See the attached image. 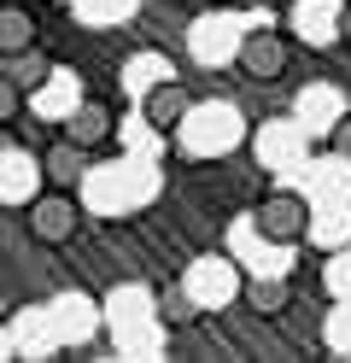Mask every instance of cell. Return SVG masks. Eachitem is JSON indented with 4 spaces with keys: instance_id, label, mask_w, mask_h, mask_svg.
I'll return each instance as SVG.
<instances>
[{
    "instance_id": "6da1fadb",
    "label": "cell",
    "mask_w": 351,
    "mask_h": 363,
    "mask_svg": "<svg viewBox=\"0 0 351 363\" xmlns=\"http://www.w3.org/2000/svg\"><path fill=\"white\" fill-rule=\"evenodd\" d=\"M182 135V152L187 158H223L246 141V123H240V111H234L228 100H205V106H187V118L176 123Z\"/></svg>"
},
{
    "instance_id": "7a4b0ae2",
    "label": "cell",
    "mask_w": 351,
    "mask_h": 363,
    "mask_svg": "<svg viewBox=\"0 0 351 363\" xmlns=\"http://www.w3.org/2000/svg\"><path fill=\"white\" fill-rule=\"evenodd\" d=\"M240 264L234 258H223V252H205V258H194L187 264V276H182V299H187V311H223V305H234L240 299Z\"/></svg>"
},
{
    "instance_id": "3957f363",
    "label": "cell",
    "mask_w": 351,
    "mask_h": 363,
    "mask_svg": "<svg viewBox=\"0 0 351 363\" xmlns=\"http://www.w3.org/2000/svg\"><path fill=\"white\" fill-rule=\"evenodd\" d=\"M252 229L269 246H299L304 235H311V199L304 194H269L264 206L252 211Z\"/></svg>"
},
{
    "instance_id": "277c9868",
    "label": "cell",
    "mask_w": 351,
    "mask_h": 363,
    "mask_svg": "<svg viewBox=\"0 0 351 363\" xmlns=\"http://www.w3.org/2000/svg\"><path fill=\"white\" fill-rule=\"evenodd\" d=\"M30 235L41 246H65L70 235L82 229V211H77V199H70V188H47V194H30Z\"/></svg>"
},
{
    "instance_id": "5b68a950",
    "label": "cell",
    "mask_w": 351,
    "mask_h": 363,
    "mask_svg": "<svg viewBox=\"0 0 351 363\" xmlns=\"http://www.w3.org/2000/svg\"><path fill=\"white\" fill-rule=\"evenodd\" d=\"M234 65H240L252 82H275L281 71H287V41H281V30H252V35H240Z\"/></svg>"
},
{
    "instance_id": "8992f818",
    "label": "cell",
    "mask_w": 351,
    "mask_h": 363,
    "mask_svg": "<svg viewBox=\"0 0 351 363\" xmlns=\"http://www.w3.org/2000/svg\"><path fill=\"white\" fill-rule=\"evenodd\" d=\"M111 129H117V118H111V106H106V100H77V106L65 111V141H77L82 152L106 147V141H111Z\"/></svg>"
},
{
    "instance_id": "52a82bcc",
    "label": "cell",
    "mask_w": 351,
    "mask_h": 363,
    "mask_svg": "<svg viewBox=\"0 0 351 363\" xmlns=\"http://www.w3.org/2000/svg\"><path fill=\"white\" fill-rule=\"evenodd\" d=\"M187 106H194V94H187L182 82H152V88H140V118H147L152 129H176L187 118Z\"/></svg>"
},
{
    "instance_id": "ba28073f",
    "label": "cell",
    "mask_w": 351,
    "mask_h": 363,
    "mask_svg": "<svg viewBox=\"0 0 351 363\" xmlns=\"http://www.w3.org/2000/svg\"><path fill=\"white\" fill-rule=\"evenodd\" d=\"M240 24L234 18H199L194 24V53L205 59V65H217V59H234V48H240Z\"/></svg>"
},
{
    "instance_id": "9c48e42d",
    "label": "cell",
    "mask_w": 351,
    "mask_h": 363,
    "mask_svg": "<svg viewBox=\"0 0 351 363\" xmlns=\"http://www.w3.org/2000/svg\"><path fill=\"white\" fill-rule=\"evenodd\" d=\"M299 41L334 48L340 41V0H299Z\"/></svg>"
},
{
    "instance_id": "30bf717a",
    "label": "cell",
    "mask_w": 351,
    "mask_h": 363,
    "mask_svg": "<svg viewBox=\"0 0 351 363\" xmlns=\"http://www.w3.org/2000/svg\"><path fill=\"white\" fill-rule=\"evenodd\" d=\"M82 170H88V152H82L77 141H65V135H59V141L47 147V158H41V176L53 182V188H77Z\"/></svg>"
},
{
    "instance_id": "8fae6325",
    "label": "cell",
    "mask_w": 351,
    "mask_h": 363,
    "mask_svg": "<svg viewBox=\"0 0 351 363\" xmlns=\"http://www.w3.org/2000/svg\"><path fill=\"white\" fill-rule=\"evenodd\" d=\"M47 53H35V48H18V53H0V77H6L18 94H35V88L47 82Z\"/></svg>"
},
{
    "instance_id": "7c38bea8",
    "label": "cell",
    "mask_w": 351,
    "mask_h": 363,
    "mask_svg": "<svg viewBox=\"0 0 351 363\" xmlns=\"http://www.w3.org/2000/svg\"><path fill=\"white\" fill-rule=\"evenodd\" d=\"M257 152H264L269 164H287V158H299V152H304L299 123H293V118H269V123H264V135H257Z\"/></svg>"
},
{
    "instance_id": "4fadbf2b",
    "label": "cell",
    "mask_w": 351,
    "mask_h": 363,
    "mask_svg": "<svg viewBox=\"0 0 351 363\" xmlns=\"http://www.w3.org/2000/svg\"><path fill=\"white\" fill-rule=\"evenodd\" d=\"M240 293H246V305H252V311H264V316H275L281 305H287V293H293V281L281 276V269H269V276H246V281H240Z\"/></svg>"
},
{
    "instance_id": "5bb4252c",
    "label": "cell",
    "mask_w": 351,
    "mask_h": 363,
    "mask_svg": "<svg viewBox=\"0 0 351 363\" xmlns=\"http://www.w3.org/2000/svg\"><path fill=\"white\" fill-rule=\"evenodd\" d=\"M35 176H41L35 158H23L18 147H12V152H0V199H23V194L35 188Z\"/></svg>"
},
{
    "instance_id": "9a60e30c",
    "label": "cell",
    "mask_w": 351,
    "mask_h": 363,
    "mask_svg": "<svg viewBox=\"0 0 351 363\" xmlns=\"http://www.w3.org/2000/svg\"><path fill=\"white\" fill-rule=\"evenodd\" d=\"M18 48H35V18L23 6H0V53H18Z\"/></svg>"
},
{
    "instance_id": "2e32d148",
    "label": "cell",
    "mask_w": 351,
    "mask_h": 363,
    "mask_svg": "<svg viewBox=\"0 0 351 363\" xmlns=\"http://www.w3.org/2000/svg\"><path fill=\"white\" fill-rule=\"evenodd\" d=\"M322 293L328 299H351V246L340 240L334 252H328V264H322Z\"/></svg>"
},
{
    "instance_id": "e0dca14e",
    "label": "cell",
    "mask_w": 351,
    "mask_h": 363,
    "mask_svg": "<svg viewBox=\"0 0 351 363\" xmlns=\"http://www.w3.org/2000/svg\"><path fill=\"white\" fill-rule=\"evenodd\" d=\"M322 346L351 357V299H334V311L322 316Z\"/></svg>"
},
{
    "instance_id": "ac0fdd59",
    "label": "cell",
    "mask_w": 351,
    "mask_h": 363,
    "mask_svg": "<svg viewBox=\"0 0 351 363\" xmlns=\"http://www.w3.org/2000/svg\"><path fill=\"white\" fill-rule=\"evenodd\" d=\"M164 77H170V59H158V53L129 65V82H135V88H152V82H164Z\"/></svg>"
},
{
    "instance_id": "d6986e66",
    "label": "cell",
    "mask_w": 351,
    "mask_h": 363,
    "mask_svg": "<svg viewBox=\"0 0 351 363\" xmlns=\"http://www.w3.org/2000/svg\"><path fill=\"white\" fill-rule=\"evenodd\" d=\"M328 141H334V158L351 164V118H334V123H328Z\"/></svg>"
},
{
    "instance_id": "ffe728a7",
    "label": "cell",
    "mask_w": 351,
    "mask_h": 363,
    "mask_svg": "<svg viewBox=\"0 0 351 363\" xmlns=\"http://www.w3.org/2000/svg\"><path fill=\"white\" fill-rule=\"evenodd\" d=\"M18 106H23V94H18L6 77H0V123H12V118H18Z\"/></svg>"
},
{
    "instance_id": "44dd1931",
    "label": "cell",
    "mask_w": 351,
    "mask_h": 363,
    "mask_svg": "<svg viewBox=\"0 0 351 363\" xmlns=\"http://www.w3.org/2000/svg\"><path fill=\"white\" fill-rule=\"evenodd\" d=\"M269 6H281V0H269Z\"/></svg>"
}]
</instances>
